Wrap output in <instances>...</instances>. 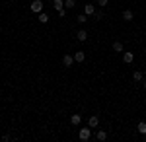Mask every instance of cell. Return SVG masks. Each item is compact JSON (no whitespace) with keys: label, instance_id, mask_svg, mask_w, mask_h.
Returning <instances> with one entry per match:
<instances>
[{"label":"cell","instance_id":"1","mask_svg":"<svg viewBox=\"0 0 146 142\" xmlns=\"http://www.w3.org/2000/svg\"><path fill=\"white\" fill-rule=\"evenodd\" d=\"M78 138L82 142H88L92 138V127H82V129H80L78 131Z\"/></svg>","mask_w":146,"mask_h":142},{"label":"cell","instance_id":"2","mask_svg":"<svg viewBox=\"0 0 146 142\" xmlns=\"http://www.w3.org/2000/svg\"><path fill=\"white\" fill-rule=\"evenodd\" d=\"M29 10L33 12V14H41L43 12V0H33L29 4Z\"/></svg>","mask_w":146,"mask_h":142},{"label":"cell","instance_id":"3","mask_svg":"<svg viewBox=\"0 0 146 142\" xmlns=\"http://www.w3.org/2000/svg\"><path fill=\"white\" fill-rule=\"evenodd\" d=\"M88 127H92V129L100 127V117H98V115H92V117H88Z\"/></svg>","mask_w":146,"mask_h":142},{"label":"cell","instance_id":"4","mask_svg":"<svg viewBox=\"0 0 146 142\" xmlns=\"http://www.w3.org/2000/svg\"><path fill=\"white\" fill-rule=\"evenodd\" d=\"M74 62H76V60H74V56H72V55H64V56H62V64L66 66V68H70Z\"/></svg>","mask_w":146,"mask_h":142},{"label":"cell","instance_id":"5","mask_svg":"<svg viewBox=\"0 0 146 142\" xmlns=\"http://www.w3.org/2000/svg\"><path fill=\"white\" fill-rule=\"evenodd\" d=\"M135 60V55L131 53V51H123V62H127V64H131Z\"/></svg>","mask_w":146,"mask_h":142},{"label":"cell","instance_id":"6","mask_svg":"<svg viewBox=\"0 0 146 142\" xmlns=\"http://www.w3.org/2000/svg\"><path fill=\"white\" fill-rule=\"evenodd\" d=\"M76 39L82 41V43H84V41H88V31H86V29H80V31L76 33Z\"/></svg>","mask_w":146,"mask_h":142},{"label":"cell","instance_id":"7","mask_svg":"<svg viewBox=\"0 0 146 142\" xmlns=\"http://www.w3.org/2000/svg\"><path fill=\"white\" fill-rule=\"evenodd\" d=\"M84 14H86V16H94V14H96V6H94V4H86V6H84Z\"/></svg>","mask_w":146,"mask_h":142},{"label":"cell","instance_id":"8","mask_svg":"<svg viewBox=\"0 0 146 142\" xmlns=\"http://www.w3.org/2000/svg\"><path fill=\"white\" fill-rule=\"evenodd\" d=\"M74 60H76V62H84V60H86V55H84V51H76V53H74Z\"/></svg>","mask_w":146,"mask_h":142},{"label":"cell","instance_id":"9","mask_svg":"<svg viewBox=\"0 0 146 142\" xmlns=\"http://www.w3.org/2000/svg\"><path fill=\"white\" fill-rule=\"evenodd\" d=\"M70 123H72L74 127H78L80 123H82V115H78V113H74V115L70 117Z\"/></svg>","mask_w":146,"mask_h":142},{"label":"cell","instance_id":"10","mask_svg":"<svg viewBox=\"0 0 146 142\" xmlns=\"http://www.w3.org/2000/svg\"><path fill=\"white\" fill-rule=\"evenodd\" d=\"M136 131H138V134H146V121H138Z\"/></svg>","mask_w":146,"mask_h":142},{"label":"cell","instance_id":"11","mask_svg":"<svg viewBox=\"0 0 146 142\" xmlns=\"http://www.w3.org/2000/svg\"><path fill=\"white\" fill-rule=\"evenodd\" d=\"M133 18H135V12H133V10H125L123 12V20H125V22H131Z\"/></svg>","mask_w":146,"mask_h":142},{"label":"cell","instance_id":"12","mask_svg":"<svg viewBox=\"0 0 146 142\" xmlns=\"http://www.w3.org/2000/svg\"><path fill=\"white\" fill-rule=\"evenodd\" d=\"M96 138H98L100 142H105V140H107V132H105V131H98V132H96Z\"/></svg>","mask_w":146,"mask_h":142},{"label":"cell","instance_id":"13","mask_svg":"<svg viewBox=\"0 0 146 142\" xmlns=\"http://www.w3.org/2000/svg\"><path fill=\"white\" fill-rule=\"evenodd\" d=\"M53 8H55L56 12L62 10V8H64V0H53Z\"/></svg>","mask_w":146,"mask_h":142},{"label":"cell","instance_id":"14","mask_svg":"<svg viewBox=\"0 0 146 142\" xmlns=\"http://www.w3.org/2000/svg\"><path fill=\"white\" fill-rule=\"evenodd\" d=\"M133 80H135V82H142V80H144V72L136 70L135 74H133Z\"/></svg>","mask_w":146,"mask_h":142},{"label":"cell","instance_id":"15","mask_svg":"<svg viewBox=\"0 0 146 142\" xmlns=\"http://www.w3.org/2000/svg\"><path fill=\"white\" fill-rule=\"evenodd\" d=\"M37 20H39V23H47L49 22V16H47L45 12H41V14H37Z\"/></svg>","mask_w":146,"mask_h":142},{"label":"cell","instance_id":"16","mask_svg":"<svg viewBox=\"0 0 146 142\" xmlns=\"http://www.w3.org/2000/svg\"><path fill=\"white\" fill-rule=\"evenodd\" d=\"M113 51H115V53H123V43H121V41H115V43H113Z\"/></svg>","mask_w":146,"mask_h":142},{"label":"cell","instance_id":"17","mask_svg":"<svg viewBox=\"0 0 146 142\" xmlns=\"http://www.w3.org/2000/svg\"><path fill=\"white\" fill-rule=\"evenodd\" d=\"M74 6H76V0H64V8L70 10V8H74Z\"/></svg>","mask_w":146,"mask_h":142},{"label":"cell","instance_id":"18","mask_svg":"<svg viewBox=\"0 0 146 142\" xmlns=\"http://www.w3.org/2000/svg\"><path fill=\"white\" fill-rule=\"evenodd\" d=\"M76 20H78V23H86V22H88V16H86V14H80Z\"/></svg>","mask_w":146,"mask_h":142},{"label":"cell","instance_id":"19","mask_svg":"<svg viewBox=\"0 0 146 142\" xmlns=\"http://www.w3.org/2000/svg\"><path fill=\"white\" fill-rule=\"evenodd\" d=\"M94 18H96V20H101V18H103V10H96Z\"/></svg>","mask_w":146,"mask_h":142},{"label":"cell","instance_id":"20","mask_svg":"<svg viewBox=\"0 0 146 142\" xmlns=\"http://www.w3.org/2000/svg\"><path fill=\"white\" fill-rule=\"evenodd\" d=\"M107 4H109V0H98V6H100V8H105Z\"/></svg>","mask_w":146,"mask_h":142},{"label":"cell","instance_id":"21","mask_svg":"<svg viewBox=\"0 0 146 142\" xmlns=\"http://www.w3.org/2000/svg\"><path fill=\"white\" fill-rule=\"evenodd\" d=\"M58 16H60V18H64V16H66V10H64V8H62V10H58Z\"/></svg>","mask_w":146,"mask_h":142},{"label":"cell","instance_id":"22","mask_svg":"<svg viewBox=\"0 0 146 142\" xmlns=\"http://www.w3.org/2000/svg\"><path fill=\"white\" fill-rule=\"evenodd\" d=\"M2 140L8 142V140H12V136H10V134H4V136H2Z\"/></svg>","mask_w":146,"mask_h":142},{"label":"cell","instance_id":"23","mask_svg":"<svg viewBox=\"0 0 146 142\" xmlns=\"http://www.w3.org/2000/svg\"><path fill=\"white\" fill-rule=\"evenodd\" d=\"M142 86H144V90H146V80H144V84H142Z\"/></svg>","mask_w":146,"mask_h":142},{"label":"cell","instance_id":"24","mask_svg":"<svg viewBox=\"0 0 146 142\" xmlns=\"http://www.w3.org/2000/svg\"><path fill=\"white\" fill-rule=\"evenodd\" d=\"M8 2H14V0H8Z\"/></svg>","mask_w":146,"mask_h":142},{"label":"cell","instance_id":"25","mask_svg":"<svg viewBox=\"0 0 146 142\" xmlns=\"http://www.w3.org/2000/svg\"><path fill=\"white\" fill-rule=\"evenodd\" d=\"M144 74H146V72H144Z\"/></svg>","mask_w":146,"mask_h":142}]
</instances>
